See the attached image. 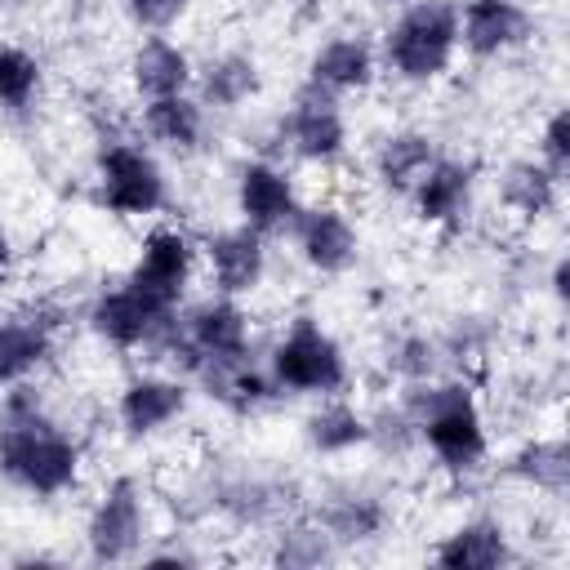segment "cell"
<instances>
[{"label": "cell", "instance_id": "obj_1", "mask_svg": "<svg viewBox=\"0 0 570 570\" xmlns=\"http://www.w3.org/2000/svg\"><path fill=\"white\" fill-rule=\"evenodd\" d=\"M85 445L53 414L36 379L0 387V481L36 503H53L80 485Z\"/></svg>", "mask_w": 570, "mask_h": 570}, {"label": "cell", "instance_id": "obj_34", "mask_svg": "<svg viewBox=\"0 0 570 570\" xmlns=\"http://www.w3.org/2000/svg\"><path fill=\"white\" fill-rule=\"evenodd\" d=\"M534 160L552 174V178H570V111L566 107H552L539 125V138H534Z\"/></svg>", "mask_w": 570, "mask_h": 570}, {"label": "cell", "instance_id": "obj_42", "mask_svg": "<svg viewBox=\"0 0 570 570\" xmlns=\"http://www.w3.org/2000/svg\"><path fill=\"white\" fill-rule=\"evenodd\" d=\"M525 4H539V0H525Z\"/></svg>", "mask_w": 570, "mask_h": 570}, {"label": "cell", "instance_id": "obj_29", "mask_svg": "<svg viewBox=\"0 0 570 570\" xmlns=\"http://www.w3.org/2000/svg\"><path fill=\"white\" fill-rule=\"evenodd\" d=\"M338 543L330 539V530L312 517V512H285L276 525H272V548H267V561L272 566H285V570H321L330 561H338Z\"/></svg>", "mask_w": 570, "mask_h": 570}, {"label": "cell", "instance_id": "obj_35", "mask_svg": "<svg viewBox=\"0 0 570 570\" xmlns=\"http://www.w3.org/2000/svg\"><path fill=\"white\" fill-rule=\"evenodd\" d=\"M191 4H196V0H120V9H125V18H129V27H134V31H142V36L174 31V27L191 13Z\"/></svg>", "mask_w": 570, "mask_h": 570}, {"label": "cell", "instance_id": "obj_38", "mask_svg": "<svg viewBox=\"0 0 570 570\" xmlns=\"http://www.w3.org/2000/svg\"><path fill=\"white\" fill-rule=\"evenodd\" d=\"M13 267H18V240H13V232L0 223V285L13 276Z\"/></svg>", "mask_w": 570, "mask_h": 570}, {"label": "cell", "instance_id": "obj_3", "mask_svg": "<svg viewBox=\"0 0 570 570\" xmlns=\"http://www.w3.org/2000/svg\"><path fill=\"white\" fill-rule=\"evenodd\" d=\"M379 62L401 85L428 89L459 62V0H405L379 36Z\"/></svg>", "mask_w": 570, "mask_h": 570}, {"label": "cell", "instance_id": "obj_37", "mask_svg": "<svg viewBox=\"0 0 570 570\" xmlns=\"http://www.w3.org/2000/svg\"><path fill=\"white\" fill-rule=\"evenodd\" d=\"M548 294H552L557 307H566V298H570V258L566 254H557L552 267H548Z\"/></svg>", "mask_w": 570, "mask_h": 570}, {"label": "cell", "instance_id": "obj_28", "mask_svg": "<svg viewBox=\"0 0 570 570\" xmlns=\"http://www.w3.org/2000/svg\"><path fill=\"white\" fill-rule=\"evenodd\" d=\"M503 476L561 503L570 494V445H566V436H557V432L552 436H525L508 454Z\"/></svg>", "mask_w": 570, "mask_h": 570}, {"label": "cell", "instance_id": "obj_21", "mask_svg": "<svg viewBox=\"0 0 570 570\" xmlns=\"http://www.w3.org/2000/svg\"><path fill=\"white\" fill-rule=\"evenodd\" d=\"M125 80L134 89L138 102H151V98H169V94H191V80H196V58L183 40H174L169 31L160 36H138V45L129 49V62H125Z\"/></svg>", "mask_w": 570, "mask_h": 570}, {"label": "cell", "instance_id": "obj_10", "mask_svg": "<svg viewBox=\"0 0 570 570\" xmlns=\"http://www.w3.org/2000/svg\"><path fill=\"white\" fill-rule=\"evenodd\" d=\"M191 410V383L174 370H138L120 383L116 392V428L125 441L142 445V441H156L165 436L169 428H178Z\"/></svg>", "mask_w": 570, "mask_h": 570}, {"label": "cell", "instance_id": "obj_12", "mask_svg": "<svg viewBox=\"0 0 570 570\" xmlns=\"http://www.w3.org/2000/svg\"><path fill=\"white\" fill-rule=\"evenodd\" d=\"M232 205L245 227H254L272 240V236L289 232V223L303 205V191H298V178L276 156H245L232 174Z\"/></svg>", "mask_w": 570, "mask_h": 570}, {"label": "cell", "instance_id": "obj_39", "mask_svg": "<svg viewBox=\"0 0 570 570\" xmlns=\"http://www.w3.org/2000/svg\"><path fill=\"white\" fill-rule=\"evenodd\" d=\"M58 557H49V552H18L13 557V566H53Z\"/></svg>", "mask_w": 570, "mask_h": 570}, {"label": "cell", "instance_id": "obj_26", "mask_svg": "<svg viewBox=\"0 0 570 570\" xmlns=\"http://www.w3.org/2000/svg\"><path fill=\"white\" fill-rule=\"evenodd\" d=\"M298 436H303L307 454H316V459H330V463L334 459H352L370 441V414L347 392L316 396L312 410L298 423Z\"/></svg>", "mask_w": 570, "mask_h": 570}, {"label": "cell", "instance_id": "obj_13", "mask_svg": "<svg viewBox=\"0 0 570 570\" xmlns=\"http://www.w3.org/2000/svg\"><path fill=\"white\" fill-rule=\"evenodd\" d=\"M307 512L330 530V539L338 543V552L370 548L392 525V499L374 481H365V476H343V481L325 485Z\"/></svg>", "mask_w": 570, "mask_h": 570}, {"label": "cell", "instance_id": "obj_20", "mask_svg": "<svg viewBox=\"0 0 570 570\" xmlns=\"http://www.w3.org/2000/svg\"><path fill=\"white\" fill-rule=\"evenodd\" d=\"M191 94L200 98V107L209 116H236V111H245L263 94V62H258V53L245 49V45H232V49L209 53L205 62H196Z\"/></svg>", "mask_w": 570, "mask_h": 570}, {"label": "cell", "instance_id": "obj_7", "mask_svg": "<svg viewBox=\"0 0 570 570\" xmlns=\"http://www.w3.org/2000/svg\"><path fill=\"white\" fill-rule=\"evenodd\" d=\"M85 557L94 566H125L138 561L147 539H151V521H147V490L134 472H116L98 499L85 512Z\"/></svg>", "mask_w": 570, "mask_h": 570}, {"label": "cell", "instance_id": "obj_25", "mask_svg": "<svg viewBox=\"0 0 570 570\" xmlns=\"http://www.w3.org/2000/svg\"><path fill=\"white\" fill-rule=\"evenodd\" d=\"M138 138L151 151H169V156H196L209 138V111L200 107L196 94H169V98H151L138 107Z\"/></svg>", "mask_w": 570, "mask_h": 570}, {"label": "cell", "instance_id": "obj_18", "mask_svg": "<svg viewBox=\"0 0 570 570\" xmlns=\"http://www.w3.org/2000/svg\"><path fill=\"white\" fill-rule=\"evenodd\" d=\"M58 325L62 316L49 307H13L0 312V387L40 379L58 352Z\"/></svg>", "mask_w": 570, "mask_h": 570}, {"label": "cell", "instance_id": "obj_24", "mask_svg": "<svg viewBox=\"0 0 570 570\" xmlns=\"http://www.w3.org/2000/svg\"><path fill=\"white\" fill-rule=\"evenodd\" d=\"M441 570H508L517 566V548H512V534L499 517L490 512H476V517H463L450 534H441L428 552Z\"/></svg>", "mask_w": 570, "mask_h": 570}, {"label": "cell", "instance_id": "obj_36", "mask_svg": "<svg viewBox=\"0 0 570 570\" xmlns=\"http://www.w3.org/2000/svg\"><path fill=\"white\" fill-rule=\"evenodd\" d=\"M138 561H147V566H200V552H191L183 543H156V548H142Z\"/></svg>", "mask_w": 570, "mask_h": 570}, {"label": "cell", "instance_id": "obj_6", "mask_svg": "<svg viewBox=\"0 0 570 570\" xmlns=\"http://www.w3.org/2000/svg\"><path fill=\"white\" fill-rule=\"evenodd\" d=\"M272 138L298 165H312V169L343 165L347 147H352V125H347L343 98H334V94H325V89L303 80L289 94V107L272 120Z\"/></svg>", "mask_w": 570, "mask_h": 570}, {"label": "cell", "instance_id": "obj_15", "mask_svg": "<svg viewBox=\"0 0 570 570\" xmlns=\"http://www.w3.org/2000/svg\"><path fill=\"white\" fill-rule=\"evenodd\" d=\"M534 9L525 0H459V53L494 62L534 40Z\"/></svg>", "mask_w": 570, "mask_h": 570}, {"label": "cell", "instance_id": "obj_8", "mask_svg": "<svg viewBox=\"0 0 570 570\" xmlns=\"http://www.w3.org/2000/svg\"><path fill=\"white\" fill-rule=\"evenodd\" d=\"M174 316H178V307H165L160 298L142 294L138 285L116 281L89 298L85 330L111 352H151L169 334Z\"/></svg>", "mask_w": 570, "mask_h": 570}, {"label": "cell", "instance_id": "obj_11", "mask_svg": "<svg viewBox=\"0 0 570 570\" xmlns=\"http://www.w3.org/2000/svg\"><path fill=\"white\" fill-rule=\"evenodd\" d=\"M285 236L312 276H347L361 263V227L338 200H303Z\"/></svg>", "mask_w": 570, "mask_h": 570}, {"label": "cell", "instance_id": "obj_33", "mask_svg": "<svg viewBox=\"0 0 570 570\" xmlns=\"http://www.w3.org/2000/svg\"><path fill=\"white\" fill-rule=\"evenodd\" d=\"M436 343H441V361H445V374H468V370H476L481 361H485V352H490V330L476 321V316H459L445 334H436Z\"/></svg>", "mask_w": 570, "mask_h": 570}, {"label": "cell", "instance_id": "obj_23", "mask_svg": "<svg viewBox=\"0 0 570 570\" xmlns=\"http://www.w3.org/2000/svg\"><path fill=\"white\" fill-rule=\"evenodd\" d=\"M191 392H200L205 401H214L218 410L236 414V419H249L258 414L263 405L276 401V387L267 379V365L258 356L249 361H200L191 374H187Z\"/></svg>", "mask_w": 570, "mask_h": 570}, {"label": "cell", "instance_id": "obj_4", "mask_svg": "<svg viewBox=\"0 0 570 570\" xmlns=\"http://www.w3.org/2000/svg\"><path fill=\"white\" fill-rule=\"evenodd\" d=\"M267 379L276 387V396H294V401H316V396H334L352 387V361L347 347L334 338V330H325L312 312L294 316L267 347L263 356Z\"/></svg>", "mask_w": 570, "mask_h": 570}, {"label": "cell", "instance_id": "obj_30", "mask_svg": "<svg viewBox=\"0 0 570 570\" xmlns=\"http://www.w3.org/2000/svg\"><path fill=\"white\" fill-rule=\"evenodd\" d=\"M379 361H383V370H387V379H392L396 387H405V383H428V379H441V374H445L436 334H428V330H419V325L392 330Z\"/></svg>", "mask_w": 570, "mask_h": 570}, {"label": "cell", "instance_id": "obj_27", "mask_svg": "<svg viewBox=\"0 0 570 570\" xmlns=\"http://www.w3.org/2000/svg\"><path fill=\"white\" fill-rule=\"evenodd\" d=\"M561 178H552L534 156H512L499 165V178H494V200L499 209L521 223V227H539L548 223L557 209H561Z\"/></svg>", "mask_w": 570, "mask_h": 570}, {"label": "cell", "instance_id": "obj_5", "mask_svg": "<svg viewBox=\"0 0 570 570\" xmlns=\"http://www.w3.org/2000/svg\"><path fill=\"white\" fill-rule=\"evenodd\" d=\"M94 200L111 218H156L169 209V174L142 138L102 134L94 147Z\"/></svg>", "mask_w": 570, "mask_h": 570}, {"label": "cell", "instance_id": "obj_19", "mask_svg": "<svg viewBox=\"0 0 570 570\" xmlns=\"http://www.w3.org/2000/svg\"><path fill=\"white\" fill-rule=\"evenodd\" d=\"M383 62H379V40L365 31H334L325 36L312 53H307V85L347 98V94H365L374 89Z\"/></svg>", "mask_w": 570, "mask_h": 570}, {"label": "cell", "instance_id": "obj_16", "mask_svg": "<svg viewBox=\"0 0 570 570\" xmlns=\"http://www.w3.org/2000/svg\"><path fill=\"white\" fill-rule=\"evenodd\" d=\"M476 187H481V165L472 156L441 151L405 200H410L414 223H423V227H459L476 205Z\"/></svg>", "mask_w": 570, "mask_h": 570}, {"label": "cell", "instance_id": "obj_31", "mask_svg": "<svg viewBox=\"0 0 570 570\" xmlns=\"http://www.w3.org/2000/svg\"><path fill=\"white\" fill-rule=\"evenodd\" d=\"M45 89V62L13 40H0V111L4 116H31Z\"/></svg>", "mask_w": 570, "mask_h": 570}, {"label": "cell", "instance_id": "obj_40", "mask_svg": "<svg viewBox=\"0 0 570 570\" xmlns=\"http://www.w3.org/2000/svg\"><path fill=\"white\" fill-rule=\"evenodd\" d=\"M18 9H27V0H0V13H18Z\"/></svg>", "mask_w": 570, "mask_h": 570}, {"label": "cell", "instance_id": "obj_22", "mask_svg": "<svg viewBox=\"0 0 570 570\" xmlns=\"http://www.w3.org/2000/svg\"><path fill=\"white\" fill-rule=\"evenodd\" d=\"M441 156V138L423 125H401V129H387L374 151H370V178L383 196L392 200H405L414 191V183L432 169V160Z\"/></svg>", "mask_w": 570, "mask_h": 570}, {"label": "cell", "instance_id": "obj_9", "mask_svg": "<svg viewBox=\"0 0 570 570\" xmlns=\"http://www.w3.org/2000/svg\"><path fill=\"white\" fill-rule=\"evenodd\" d=\"M196 267H200V240L178 223H156L142 232L125 281L138 285L142 294L160 298L165 307H183L191 294Z\"/></svg>", "mask_w": 570, "mask_h": 570}, {"label": "cell", "instance_id": "obj_17", "mask_svg": "<svg viewBox=\"0 0 570 570\" xmlns=\"http://www.w3.org/2000/svg\"><path fill=\"white\" fill-rule=\"evenodd\" d=\"M205 512H218L236 530H263L289 512V499L276 476L236 468V472H218L205 485Z\"/></svg>", "mask_w": 570, "mask_h": 570}, {"label": "cell", "instance_id": "obj_41", "mask_svg": "<svg viewBox=\"0 0 570 570\" xmlns=\"http://www.w3.org/2000/svg\"><path fill=\"white\" fill-rule=\"evenodd\" d=\"M370 4H383V9H396V4H405V0H370Z\"/></svg>", "mask_w": 570, "mask_h": 570}, {"label": "cell", "instance_id": "obj_2", "mask_svg": "<svg viewBox=\"0 0 570 570\" xmlns=\"http://www.w3.org/2000/svg\"><path fill=\"white\" fill-rule=\"evenodd\" d=\"M396 401L419 423V450L432 454V463L450 476H476L490 463V423L468 379L441 374L428 383L396 387Z\"/></svg>", "mask_w": 570, "mask_h": 570}, {"label": "cell", "instance_id": "obj_32", "mask_svg": "<svg viewBox=\"0 0 570 570\" xmlns=\"http://www.w3.org/2000/svg\"><path fill=\"white\" fill-rule=\"evenodd\" d=\"M365 414H370V441H365V450H374L379 459H392V463H401L405 454L419 450V423H414V414L396 396L383 401V405H374V410H365Z\"/></svg>", "mask_w": 570, "mask_h": 570}, {"label": "cell", "instance_id": "obj_14", "mask_svg": "<svg viewBox=\"0 0 570 570\" xmlns=\"http://www.w3.org/2000/svg\"><path fill=\"white\" fill-rule=\"evenodd\" d=\"M200 267H205L214 294L249 298V294H258V285L267 281V267H272L267 236L245 227V223L205 232L200 236Z\"/></svg>", "mask_w": 570, "mask_h": 570}]
</instances>
